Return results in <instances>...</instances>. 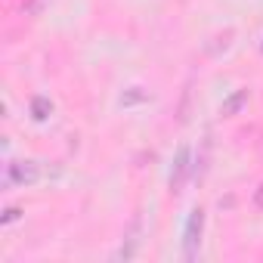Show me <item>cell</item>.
<instances>
[{
  "label": "cell",
  "instance_id": "3",
  "mask_svg": "<svg viewBox=\"0 0 263 263\" xmlns=\"http://www.w3.org/2000/svg\"><path fill=\"white\" fill-rule=\"evenodd\" d=\"M248 102V90H235L229 99H223V105H220V115L223 118H235L238 111H241V105Z\"/></svg>",
  "mask_w": 263,
  "mask_h": 263
},
{
  "label": "cell",
  "instance_id": "5",
  "mask_svg": "<svg viewBox=\"0 0 263 263\" xmlns=\"http://www.w3.org/2000/svg\"><path fill=\"white\" fill-rule=\"evenodd\" d=\"M50 111H53V102H50L47 96H37V99H31V118H34V121H44Z\"/></svg>",
  "mask_w": 263,
  "mask_h": 263
},
{
  "label": "cell",
  "instance_id": "1",
  "mask_svg": "<svg viewBox=\"0 0 263 263\" xmlns=\"http://www.w3.org/2000/svg\"><path fill=\"white\" fill-rule=\"evenodd\" d=\"M201 226H204V211L195 208L189 223H186V232H183V248H186V260H195L198 254V245H201Z\"/></svg>",
  "mask_w": 263,
  "mask_h": 263
},
{
  "label": "cell",
  "instance_id": "4",
  "mask_svg": "<svg viewBox=\"0 0 263 263\" xmlns=\"http://www.w3.org/2000/svg\"><path fill=\"white\" fill-rule=\"evenodd\" d=\"M186 171H189V149L183 146V149L177 152V161H174V174H171V183H174V186H183V177H186Z\"/></svg>",
  "mask_w": 263,
  "mask_h": 263
},
{
  "label": "cell",
  "instance_id": "7",
  "mask_svg": "<svg viewBox=\"0 0 263 263\" xmlns=\"http://www.w3.org/2000/svg\"><path fill=\"white\" fill-rule=\"evenodd\" d=\"M254 201H257V208H263V186L257 189V195H254Z\"/></svg>",
  "mask_w": 263,
  "mask_h": 263
},
{
  "label": "cell",
  "instance_id": "2",
  "mask_svg": "<svg viewBox=\"0 0 263 263\" xmlns=\"http://www.w3.org/2000/svg\"><path fill=\"white\" fill-rule=\"evenodd\" d=\"M37 177H41V167L34 161L7 164V186H31V183H37Z\"/></svg>",
  "mask_w": 263,
  "mask_h": 263
},
{
  "label": "cell",
  "instance_id": "6",
  "mask_svg": "<svg viewBox=\"0 0 263 263\" xmlns=\"http://www.w3.org/2000/svg\"><path fill=\"white\" fill-rule=\"evenodd\" d=\"M16 217H19V211H16V208H10V211H7V217H4V223H13Z\"/></svg>",
  "mask_w": 263,
  "mask_h": 263
}]
</instances>
